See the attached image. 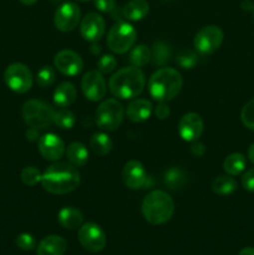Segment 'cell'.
<instances>
[{
	"mask_svg": "<svg viewBox=\"0 0 254 255\" xmlns=\"http://www.w3.org/2000/svg\"><path fill=\"white\" fill-rule=\"evenodd\" d=\"M238 255H254V248L253 247H247L239 252Z\"/></svg>",
	"mask_w": 254,
	"mask_h": 255,
	"instance_id": "43",
	"label": "cell"
},
{
	"mask_svg": "<svg viewBox=\"0 0 254 255\" xmlns=\"http://www.w3.org/2000/svg\"><path fill=\"white\" fill-rule=\"evenodd\" d=\"M248 158H249V161H251L252 163L254 164V143L252 144L251 147H249V149H248Z\"/></svg>",
	"mask_w": 254,
	"mask_h": 255,
	"instance_id": "44",
	"label": "cell"
},
{
	"mask_svg": "<svg viewBox=\"0 0 254 255\" xmlns=\"http://www.w3.org/2000/svg\"><path fill=\"white\" fill-rule=\"evenodd\" d=\"M176 62L184 70H191L198 62V55L191 49H181L176 56Z\"/></svg>",
	"mask_w": 254,
	"mask_h": 255,
	"instance_id": "31",
	"label": "cell"
},
{
	"mask_svg": "<svg viewBox=\"0 0 254 255\" xmlns=\"http://www.w3.org/2000/svg\"><path fill=\"white\" fill-rule=\"evenodd\" d=\"M146 86L144 74L139 67L128 66L120 69L112 75L109 81L111 94L117 99L129 100L134 99L143 91Z\"/></svg>",
	"mask_w": 254,
	"mask_h": 255,
	"instance_id": "2",
	"label": "cell"
},
{
	"mask_svg": "<svg viewBox=\"0 0 254 255\" xmlns=\"http://www.w3.org/2000/svg\"><path fill=\"white\" fill-rule=\"evenodd\" d=\"M149 11V4L146 0H131L122 9V15L129 21L142 20Z\"/></svg>",
	"mask_w": 254,
	"mask_h": 255,
	"instance_id": "22",
	"label": "cell"
},
{
	"mask_svg": "<svg viewBox=\"0 0 254 255\" xmlns=\"http://www.w3.org/2000/svg\"><path fill=\"white\" fill-rule=\"evenodd\" d=\"M21 114L24 121L34 128L45 129L54 124L55 111L52 107L39 100H29L25 102Z\"/></svg>",
	"mask_w": 254,
	"mask_h": 255,
	"instance_id": "5",
	"label": "cell"
},
{
	"mask_svg": "<svg viewBox=\"0 0 254 255\" xmlns=\"http://www.w3.org/2000/svg\"><path fill=\"white\" fill-rule=\"evenodd\" d=\"M81 89L85 97L94 102L101 101L107 91L106 81L101 72L97 70H92L84 75L81 80Z\"/></svg>",
	"mask_w": 254,
	"mask_h": 255,
	"instance_id": "13",
	"label": "cell"
},
{
	"mask_svg": "<svg viewBox=\"0 0 254 255\" xmlns=\"http://www.w3.org/2000/svg\"><path fill=\"white\" fill-rule=\"evenodd\" d=\"M247 159L242 153H232L223 161V169L229 176H239L246 169Z\"/></svg>",
	"mask_w": 254,
	"mask_h": 255,
	"instance_id": "27",
	"label": "cell"
},
{
	"mask_svg": "<svg viewBox=\"0 0 254 255\" xmlns=\"http://www.w3.org/2000/svg\"><path fill=\"white\" fill-rule=\"evenodd\" d=\"M80 17H81L80 7L72 1H65L55 11L54 24L60 31L70 32L79 25Z\"/></svg>",
	"mask_w": 254,
	"mask_h": 255,
	"instance_id": "11",
	"label": "cell"
},
{
	"mask_svg": "<svg viewBox=\"0 0 254 255\" xmlns=\"http://www.w3.org/2000/svg\"><path fill=\"white\" fill-rule=\"evenodd\" d=\"M19 1L24 5H34L35 2H37V0H19Z\"/></svg>",
	"mask_w": 254,
	"mask_h": 255,
	"instance_id": "45",
	"label": "cell"
},
{
	"mask_svg": "<svg viewBox=\"0 0 254 255\" xmlns=\"http://www.w3.org/2000/svg\"><path fill=\"white\" fill-rule=\"evenodd\" d=\"M224 39L222 29L216 25H208L199 30L193 40V45L197 51L202 55L213 54L219 49Z\"/></svg>",
	"mask_w": 254,
	"mask_h": 255,
	"instance_id": "9",
	"label": "cell"
},
{
	"mask_svg": "<svg viewBox=\"0 0 254 255\" xmlns=\"http://www.w3.org/2000/svg\"><path fill=\"white\" fill-rule=\"evenodd\" d=\"M137 39V32L134 27L127 21H117L107 34L106 44L112 52L125 54L134 45Z\"/></svg>",
	"mask_w": 254,
	"mask_h": 255,
	"instance_id": "6",
	"label": "cell"
},
{
	"mask_svg": "<svg viewBox=\"0 0 254 255\" xmlns=\"http://www.w3.org/2000/svg\"><path fill=\"white\" fill-rule=\"evenodd\" d=\"M242 186L246 191L254 193V168L248 169L242 177Z\"/></svg>",
	"mask_w": 254,
	"mask_h": 255,
	"instance_id": "38",
	"label": "cell"
},
{
	"mask_svg": "<svg viewBox=\"0 0 254 255\" xmlns=\"http://www.w3.org/2000/svg\"><path fill=\"white\" fill-rule=\"evenodd\" d=\"M79 1H89V0H79Z\"/></svg>",
	"mask_w": 254,
	"mask_h": 255,
	"instance_id": "47",
	"label": "cell"
},
{
	"mask_svg": "<svg viewBox=\"0 0 254 255\" xmlns=\"http://www.w3.org/2000/svg\"><path fill=\"white\" fill-rule=\"evenodd\" d=\"M125 110L120 101L107 99L99 105L96 110V124L100 128L106 131H115L124 121Z\"/></svg>",
	"mask_w": 254,
	"mask_h": 255,
	"instance_id": "7",
	"label": "cell"
},
{
	"mask_svg": "<svg viewBox=\"0 0 254 255\" xmlns=\"http://www.w3.org/2000/svg\"><path fill=\"white\" fill-rule=\"evenodd\" d=\"M54 124L62 129H70L76 124V116L67 109H60L55 112Z\"/></svg>",
	"mask_w": 254,
	"mask_h": 255,
	"instance_id": "30",
	"label": "cell"
},
{
	"mask_svg": "<svg viewBox=\"0 0 254 255\" xmlns=\"http://www.w3.org/2000/svg\"><path fill=\"white\" fill-rule=\"evenodd\" d=\"M238 187L236 179L232 176H219L213 179L211 184L212 192L217 196H228L233 193Z\"/></svg>",
	"mask_w": 254,
	"mask_h": 255,
	"instance_id": "26",
	"label": "cell"
},
{
	"mask_svg": "<svg viewBox=\"0 0 254 255\" xmlns=\"http://www.w3.org/2000/svg\"><path fill=\"white\" fill-rule=\"evenodd\" d=\"M253 19H254V9H253Z\"/></svg>",
	"mask_w": 254,
	"mask_h": 255,
	"instance_id": "48",
	"label": "cell"
},
{
	"mask_svg": "<svg viewBox=\"0 0 254 255\" xmlns=\"http://www.w3.org/2000/svg\"><path fill=\"white\" fill-rule=\"evenodd\" d=\"M37 148L40 154L50 162L59 161L66 151L64 141L55 133L42 134L37 142Z\"/></svg>",
	"mask_w": 254,
	"mask_h": 255,
	"instance_id": "15",
	"label": "cell"
},
{
	"mask_svg": "<svg viewBox=\"0 0 254 255\" xmlns=\"http://www.w3.org/2000/svg\"><path fill=\"white\" fill-rule=\"evenodd\" d=\"M54 65L57 71L65 76H76L84 69V61L77 52L72 50H61L55 55Z\"/></svg>",
	"mask_w": 254,
	"mask_h": 255,
	"instance_id": "14",
	"label": "cell"
},
{
	"mask_svg": "<svg viewBox=\"0 0 254 255\" xmlns=\"http://www.w3.org/2000/svg\"><path fill=\"white\" fill-rule=\"evenodd\" d=\"M191 153L193 154L194 157H202L204 153H206V147L202 142L194 141L193 143L191 144Z\"/></svg>",
	"mask_w": 254,
	"mask_h": 255,
	"instance_id": "40",
	"label": "cell"
},
{
	"mask_svg": "<svg viewBox=\"0 0 254 255\" xmlns=\"http://www.w3.org/2000/svg\"><path fill=\"white\" fill-rule=\"evenodd\" d=\"M174 202L168 193L153 191L144 197L142 202V214L153 226L164 224L173 217Z\"/></svg>",
	"mask_w": 254,
	"mask_h": 255,
	"instance_id": "4",
	"label": "cell"
},
{
	"mask_svg": "<svg viewBox=\"0 0 254 255\" xmlns=\"http://www.w3.org/2000/svg\"><path fill=\"white\" fill-rule=\"evenodd\" d=\"M122 181L125 186L129 189L149 188V177L144 169L143 164L136 159H131L125 164L122 169Z\"/></svg>",
	"mask_w": 254,
	"mask_h": 255,
	"instance_id": "12",
	"label": "cell"
},
{
	"mask_svg": "<svg viewBox=\"0 0 254 255\" xmlns=\"http://www.w3.org/2000/svg\"><path fill=\"white\" fill-rule=\"evenodd\" d=\"M95 47H97V51H99L100 52V49H99V45H97V46H96V45H95ZM92 51H94V52H96V49H92Z\"/></svg>",
	"mask_w": 254,
	"mask_h": 255,
	"instance_id": "46",
	"label": "cell"
},
{
	"mask_svg": "<svg viewBox=\"0 0 254 255\" xmlns=\"http://www.w3.org/2000/svg\"><path fill=\"white\" fill-rule=\"evenodd\" d=\"M203 132V120L198 114L189 112L183 115L178 122V133L186 142H194Z\"/></svg>",
	"mask_w": 254,
	"mask_h": 255,
	"instance_id": "16",
	"label": "cell"
},
{
	"mask_svg": "<svg viewBox=\"0 0 254 255\" xmlns=\"http://www.w3.org/2000/svg\"><path fill=\"white\" fill-rule=\"evenodd\" d=\"M26 138L29 139V141H31V142L39 139L40 138L39 129L34 128V127H30V128L26 131Z\"/></svg>",
	"mask_w": 254,
	"mask_h": 255,
	"instance_id": "41",
	"label": "cell"
},
{
	"mask_svg": "<svg viewBox=\"0 0 254 255\" xmlns=\"http://www.w3.org/2000/svg\"><path fill=\"white\" fill-rule=\"evenodd\" d=\"M4 81L11 91L25 94L32 86V74L26 65L14 62L5 69Z\"/></svg>",
	"mask_w": 254,
	"mask_h": 255,
	"instance_id": "8",
	"label": "cell"
},
{
	"mask_svg": "<svg viewBox=\"0 0 254 255\" xmlns=\"http://www.w3.org/2000/svg\"><path fill=\"white\" fill-rule=\"evenodd\" d=\"M183 86V79L176 69L161 67L148 80V92L158 102H168L177 97Z\"/></svg>",
	"mask_w": 254,
	"mask_h": 255,
	"instance_id": "3",
	"label": "cell"
},
{
	"mask_svg": "<svg viewBox=\"0 0 254 255\" xmlns=\"http://www.w3.org/2000/svg\"><path fill=\"white\" fill-rule=\"evenodd\" d=\"M151 60V50L146 45H137L129 52V61L133 66L142 67Z\"/></svg>",
	"mask_w": 254,
	"mask_h": 255,
	"instance_id": "29",
	"label": "cell"
},
{
	"mask_svg": "<svg viewBox=\"0 0 254 255\" xmlns=\"http://www.w3.org/2000/svg\"><path fill=\"white\" fill-rule=\"evenodd\" d=\"M69 163L75 167H84L89 161V151L81 142H72L65 151Z\"/></svg>",
	"mask_w": 254,
	"mask_h": 255,
	"instance_id": "23",
	"label": "cell"
},
{
	"mask_svg": "<svg viewBox=\"0 0 254 255\" xmlns=\"http://www.w3.org/2000/svg\"><path fill=\"white\" fill-rule=\"evenodd\" d=\"M105 29H106V25H105L104 17L97 12H90L85 15L80 24L81 36L90 42L99 41L104 36Z\"/></svg>",
	"mask_w": 254,
	"mask_h": 255,
	"instance_id": "17",
	"label": "cell"
},
{
	"mask_svg": "<svg viewBox=\"0 0 254 255\" xmlns=\"http://www.w3.org/2000/svg\"><path fill=\"white\" fill-rule=\"evenodd\" d=\"M57 221L62 228L77 229L82 226L84 214L74 207H65V208L60 209L59 214H57Z\"/></svg>",
	"mask_w": 254,
	"mask_h": 255,
	"instance_id": "21",
	"label": "cell"
},
{
	"mask_svg": "<svg viewBox=\"0 0 254 255\" xmlns=\"http://www.w3.org/2000/svg\"><path fill=\"white\" fill-rule=\"evenodd\" d=\"M152 110H153V106L148 100L134 99L127 106L126 115L129 121L138 124V122H143L151 117Z\"/></svg>",
	"mask_w": 254,
	"mask_h": 255,
	"instance_id": "18",
	"label": "cell"
},
{
	"mask_svg": "<svg viewBox=\"0 0 254 255\" xmlns=\"http://www.w3.org/2000/svg\"><path fill=\"white\" fill-rule=\"evenodd\" d=\"M116 66L117 60L115 59L114 55H104L97 61V69L101 74H111L112 71L116 70Z\"/></svg>",
	"mask_w": 254,
	"mask_h": 255,
	"instance_id": "35",
	"label": "cell"
},
{
	"mask_svg": "<svg viewBox=\"0 0 254 255\" xmlns=\"http://www.w3.org/2000/svg\"><path fill=\"white\" fill-rule=\"evenodd\" d=\"M20 178H21L22 183L24 184H26V186L29 187H34L36 186L39 182H41L42 174L41 172L39 171V168H36V167L27 166L21 171Z\"/></svg>",
	"mask_w": 254,
	"mask_h": 255,
	"instance_id": "32",
	"label": "cell"
},
{
	"mask_svg": "<svg viewBox=\"0 0 254 255\" xmlns=\"http://www.w3.org/2000/svg\"><path fill=\"white\" fill-rule=\"evenodd\" d=\"M67 243L60 236H47L37 246V255H64Z\"/></svg>",
	"mask_w": 254,
	"mask_h": 255,
	"instance_id": "19",
	"label": "cell"
},
{
	"mask_svg": "<svg viewBox=\"0 0 254 255\" xmlns=\"http://www.w3.org/2000/svg\"><path fill=\"white\" fill-rule=\"evenodd\" d=\"M16 243L17 248L21 249L24 252H30L35 248L36 246V241H35L34 237L29 233H21L16 237Z\"/></svg>",
	"mask_w": 254,
	"mask_h": 255,
	"instance_id": "36",
	"label": "cell"
},
{
	"mask_svg": "<svg viewBox=\"0 0 254 255\" xmlns=\"http://www.w3.org/2000/svg\"><path fill=\"white\" fill-rule=\"evenodd\" d=\"M94 4L102 12H114L116 10V0H94Z\"/></svg>",
	"mask_w": 254,
	"mask_h": 255,
	"instance_id": "37",
	"label": "cell"
},
{
	"mask_svg": "<svg viewBox=\"0 0 254 255\" xmlns=\"http://www.w3.org/2000/svg\"><path fill=\"white\" fill-rule=\"evenodd\" d=\"M80 173L67 162H54L42 173V188L51 194H67L80 186Z\"/></svg>",
	"mask_w": 254,
	"mask_h": 255,
	"instance_id": "1",
	"label": "cell"
},
{
	"mask_svg": "<svg viewBox=\"0 0 254 255\" xmlns=\"http://www.w3.org/2000/svg\"><path fill=\"white\" fill-rule=\"evenodd\" d=\"M241 6H242V9L246 10V11H252V10L254 9V5L251 0H243L241 4Z\"/></svg>",
	"mask_w": 254,
	"mask_h": 255,
	"instance_id": "42",
	"label": "cell"
},
{
	"mask_svg": "<svg viewBox=\"0 0 254 255\" xmlns=\"http://www.w3.org/2000/svg\"><path fill=\"white\" fill-rule=\"evenodd\" d=\"M187 183V176L179 167H171L164 173V184L172 191H179Z\"/></svg>",
	"mask_w": 254,
	"mask_h": 255,
	"instance_id": "25",
	"label": "cell"
},
{
	"mask_svg": "<svg viewBox=\"0 0 254 255\" xmlns=\"http://www.w3.org/2000/svg\"><path fill=\"white\" fill-rule=\"evenodd\" d=\"M156 117L159 120H166L169 116V107L167 106L166 102H159L158 106L156 107Z\"/></svg>",
	"mask_w": 254,
	"mask_h": 255,
	"instance_id": "39",
	"label": "cell"
},
{
	"mask_svg": "<svg viewBox=\"0 0 254 255\" xmlns=\"http://www.w3.org/2000/svg\"><path fill=\"white\" fill-rule=\"evenodd\" d=\"M241 120L247 128L254 131V99L244 105L241 111Z\"/></svg>",
	"mask_w": 254,
	"mask_h": 255,
	"instance_id": "34",
	"label": "cell"
},
{
	"mask_svg": "<svg viewBox=\"0 0 254 255\" xmlns=\"http://www.w3.org/2000/svg\"><path fill=\"white\" fill-rule=\"evenodd\" d=\"M79 242L90 253H99L106 247L107 238L101 227L95 223H85L79 229Z\"/></svg>",
	"mask_w": 254,
	"mask_h": 255,
	"instance_id": "10",
	"label": "cell"
},
{
	"mask_svg": "<svg viewBox=\"0 0 254 255\" xmlns=\"http://www.w3.org/2000/svg\"><path fill=\"white\" fill-rule=\"evenodd\" d=\"M171 47L163 41H157L153 44L151 51V60L153 65L157 66H164L171 59Z\"/></svg>",
	"mask_w": 254,
	"mask_h": 255,
	"instance_id": "28",
	"label": "cell"
},
{
	"mask_svg": "<svg viewBox=\"0 0 254 255\" xmlns=\"http://www.w3.org/2000/svg\"><path fill=\"white\" fill-rule=\"evenodd\" d=\"M90 147L96 156H106L111 152L114 143L106 133L97 132V133L92 134L91 139H90Z\"/></svg>",
	"mask_w": 254,
	"mask_h": 255,
	"instance_id": "24",
	"label": "cell"
},
{
	"mask_svg": "<svg viewBox=\"0 0 254 255\" xmlns=\"http://www.w3.org/2000/svg\"><path fill=\"white\" fill-rule=\"evenodd\" d=\"M36 82L42 89L51 86L55 82V70L51 66H42L36 74Z\"/></svg>",
	"mask_w": 254,
	"mask_h": 255,
	"instance_id": "33",
	"label": "cell"
},
{
	"mask_svg": "<svg viewBox=\"0 0 254 255\" xmlns=\"http://www.w3.org/2000/svg\"><path fill=\"white\" fill-rule=\"evenodd\" d=\"M77 96L76 87L71 82H62L55 89L54 91V102L56 106L61 109L71 106L75 102Z\"/></svg>",
	"mask_w": 254,
	"mask_h": 255,
	"instance_id": "20",
	"label": "cell"
}]
</instances>
